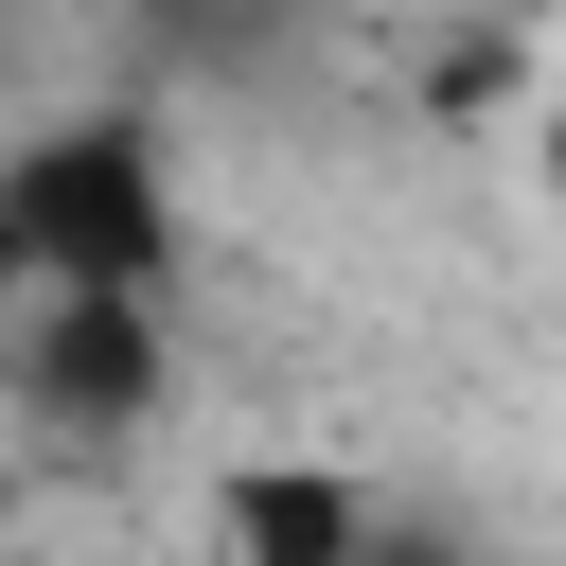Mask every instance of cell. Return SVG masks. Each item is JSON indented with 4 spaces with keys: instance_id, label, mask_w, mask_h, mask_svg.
Returning <instances> with one entry per match:
<instances>
[{
    "instance_id": "cell-7",
    "label": "cell",
    "mask_w": 566,
    "mask_h": 566,
    "mask_svg": "<svg viewBox=\"0 0 566 566\" xmlns=\"http://www.w3.org/2000/svg\"><path fill=\"white\" fill-rule=\"evenodd\" d=\"M0 548H18V478H0Z\"/></svg>"
},
{
    "instance_id": "cell-4",
    "label": "cell",
    "mask_w": 566,
    "mask_h": 566,
    "mask_svg": "<svg viewBox=\"0 0 566 566\" xmlns=\"http://www.w3.org/2000/svg\"><path fill=\"white\" fill-rule=\"evenodd\" d=\"M354 566H478V548H460V531H407V513H371V548H354Z\"/></svg>"
},
{
    "instance_id": "cell-1",
    "label": "cell",
    "mask_w": 566,
    "mask_h": 566,
    "mask_svg": "<svg viewBox=\"0 0 566 566\" xmlns=\"http://www.w3.org/2000/svg\"><path fill=\"white\" fill-rule=\"evenodd\" d=\"M0 212H18L35 283H177V159L142 106H71V124L0 142Z\"/></svg>"
},
{
    "instance_id": "cell-6",
    "label": "cell",
    "mask_w": 566,
    "mask_h": 566,
    "mask_svg": "<svg viewBox=\"0 0 566 566\" xmlns=\"http://www.w3.org/2000/svg\"><path fill=\"white\" fill-rule=\"evenodd\" d=\"M18 301H35V248H18V212H0V318H18Z\"/></svg>"
},
{
    "instance_id": "cell-3",
    "label": "cell",
    "mask_w": 566,
    "mask_h": 566,
    "mask_svg": "<svg viewBox=\"0 0 566 566\" xmlns=\"http://www.w3.org/2000/svg\"><path fill=\"white\" fill-rule=\"evenodd\" d=\"M371 478L354 460H230L212 478V566H354L371 548Z\"/></svg>"
},
{
    "instance_id": "cell-2",
    "label": "cell",
    "mask_w": 566,
    "mask_h": 566,
    "mask_svg": "<svg viewBox=\"0 0 566 566\" xmlns=\"http://www.w3.org/2000/svg\"><path fill=\"white\" fill-rule=\"evenodd\" d=\"M0 389L18 424L53 442H142L177 407V336H159V283H35L0 318Z\"/></svg>"
},
{
    "instance_id": "cell-5",
    "label": "cell",
    "mask_w": 566,
    "mask_h": 566,
    "mask_svg": "<svg viewBox=\"0 0 566 566\" xmlns=\"http://www.w3.org/2000/svg\"><path fill=\"white\" fill-rule=\"evenodd\" d=\"M531 195H548V212H566V88H548V106H531Z\"/></svg>"
}]
</instances>
